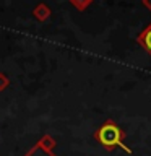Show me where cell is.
Instances as JSON below:
<instances>
[{
    "label": "cell",
    "mask_w": 151,
    "mask_h": 156,
    "mask_svg": "<svg viewBox=\"0 0 151 156\" xmlns=\"http://www.w3.org/2000/svg\"><path fill=\"white\" fill-rule=\"evenodd\" d=\"M125 136L127 133L120 129L119 125L115 124L112 119H107L104 124H102L99 129L94 132V138L96 141L99 143L101 146H104L107 151H112L114 148H122L125 153L132 154V148L127 146L124 141H125Z\"/></svg>",
    "instance_id": "obj_1"
},
{
    "label": "cell",
    "mask_w": 151,
    "mask_h": 156,
    "mask_svg": "<svg viewBox=\"0 0 151 156\" xmlns=\"http://www.w3.org/2000/svg\"><path fill=\"white\" fill-rule=\"evenodd\" d=\"M136 42H138L151 57V23L138 34V36H136Z\"/></svg>",
    "instance_id": "obj_2"
},
{
    "label": "cell",
    "mask_w": 151,
    "mask_h": 156,
    "mask_svg": "<svg viewBox=\"0 0 151 156\" xmlns=\"http://www.w3.org/2000/svg\"><path fill=\"white\" fill-rule=\"evenodd\" d=\"M51 15H52V12L46 3H39L37 7L33 10V16L36 18L37 21H47V20L51 18Z\"/></svg>",
    "instance_id": "obj_3"
},
{
    "label": "cell",
    "mask_w": 151,
    "mask_h": 156,
    "mask_svg": "<svg viewBox=\"0 0 151 156\" xmlns=\"http://www.w3.org/2000/svg\"><path fill=\"white\" fill-rule=\"evenodd\" d=\"M37 145L41 146V148H44V150H46V151H52L54 148H55L57 141H55V138H54L52 135H49V133H46V135H42L41 138H39V141H37Z\"/></svg>",
    "instance_id": "obj_4"
},
{
    "label": "cell",
    "mask_w": 151,
    "mask_h": 156,
    "mask_svg": "<svg viewBox=\"0 0 151 156\" xmlns=\"http://www.w3.org/2000/svg\"><path fill=\"white\" fill-rule=\"evenodd\" d=\"M24 156H57V154H54L52 151H46L44 148H41V146L36 143V145H34L33 148L29 150Z\"/></svg>",
    "instance_id": "obj_5"
},
{
    "label": "cell",
    "mask_w": 151,
    "mask_h": 156,
    "mask_svg": "<svg viewBox=\"0 0 151 156\" xmlns=\"http://www.w3.org/2000/svg\"><path fill=\"white\" fill-rule=\"evenodd\" d=\"M68 2H70L78 12H85V10L93 3V0H68Z\"/></svg>",
    "instance_id": "obj_6"
},
{
    "label": "cell",
    "mask_w": 151,
    "mask_h": 156,
    "mask_svg": "<svg viewBox=\"0 0 151 156\" xmlns=\"http://www.w3.org/2000/svg\"><path fill=\"white\" fill-rule=\"evenodd\" d=\"M8 85H10V78L0 72V91H5L8 88Z\"/></svg>",
    "instance_id": "obj_7"
},
{
    "label": "cell",
    "mask_w": 151,
    "mask_h": 156,
    "mask_svg": "<svg viewBox=\"0 0 151 156\" xmlns=\"http://www.w3.org/2000/svg\"><path fill=\"white\" fill-rule=\"evenodd\" d=\"M141 3H143L145 7H146V8H148L149 12H151V0H141Z\"/></svg>",
    "instance_id": "obj_8"
}]
</instances>
